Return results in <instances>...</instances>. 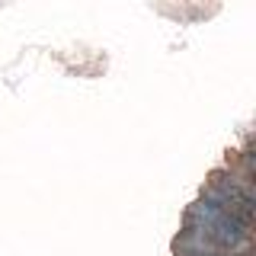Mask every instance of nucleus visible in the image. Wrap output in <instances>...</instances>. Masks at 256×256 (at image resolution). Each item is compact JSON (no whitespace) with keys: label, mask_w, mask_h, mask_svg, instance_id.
Returning <instances> with one entry per match:
<instances>
[]
</instances>
